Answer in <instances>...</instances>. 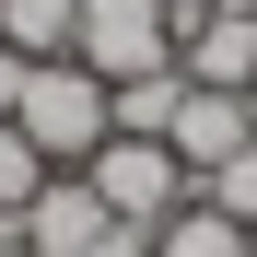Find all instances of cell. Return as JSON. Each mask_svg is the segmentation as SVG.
<instances>
[{
  "instance_id": "1",
  "label": "cell",
  "mask_w": 257,
  "mask_h": 257,
  "mask_svg": "<svg viewBox=\"0 0 257 257\" xmlns=\"http://www.w3.org/2000/svg\"><path fill=\"white\" fill-rule=\"evenodd\" d=\"M12 128H24V141L70 176V164H94V152H105V82L82 70V59H35V70H24Z\"/></svg>"
},
{
  "instance_id": "2",
  "label": "cell",
  "mask_w": 257,
  "mask_h": 257,
  "mask_svg": "<svg viewBox=\"0 0 257 257\" xmlns=\"http://www.w3.org/2000/svg\"><path fill=\"white\" fill-rule=\"evenodd\" d=\"M70 176L94 187V199L117 210V222H141V234H152V222H176V210L199 199V176H187V164L164 152V141H105L94 164H70Z\"/></svg>"
},
{
  "instance_id": "12",
  "label": "cell",
  "mask_w": 257,
  "mask_h": 257,
  "mask_svg": "<svg viewBox=\"0 0 257 257\" xmlns=\"http://www.w3.org/2000/svg\"><path fill=\"white\" fill-rule=\"evenodd\" d=\"M0 257H24V210H0Z\"/></svg>"
},
{
  "instance_id": "7",
  "label": "cell",
  "mask_w": 257,
  "mask_h": 257,
  "mask_svg": "<svg viewBox=\"0 0 257 257\" xmlns=\"http://www.w3.org/2000/svg\"><path fill=\"white\" fill-rule=\"evenodd\" d=\"M82 35V0H0V47L12 59H70Z\"/></svg>"
},
{
  "instance_id": "4",
  "label": "cell",
  "mask_w": 257,
  "mask_h": 257,
  "mask_svg": "<svg viewBox=\"0 0 257 257\" xmlns=\"http://www.w3.org/2000/svg\"><path fill=\"white\" fill-rule=\"evenodd\" d=\"M70 59L94 82H141V70H176V24L152 12V0H82V35Z\"/></svg>"
},
{
  "instance_id": "10",
  "label": "cell",
  "mask_w": 257,
  "mask_h": 257,
  "mask_svg": "<svg viewBox=\"0 0 257 257\" xmlns=\"http://www.w3.org/2000/svg\"><path fill=\"white\" fill-rule=\"evenodd\" d=\"M47 176H59V164H47V152H35V141H24V128H0V210H24V199H35V187H47Z\"/></svg>"
},
{
  "instance_id": "15",
  "label": "cell",
  "mask_w": 257,
  "mask_h": 257,
  "mask_svg": "<svg viewBox=\"0 0 257 257\" xmlns=\"http://www.w3.org/2000/svg\"><path fill=\"white\" fill-rule=\"evenodd\" d=\"M24 257H35V245H24Z\"/></svg>"
},
{
  "instance_id": "5",
  "label": "cell",
  "mask_w": 257,
  "mask_h": 257,
  "mask_svg": "<svg viewBox=\"0 0 257 257\" xmlns=\"http://www.w3.org/2000/svg\"><path fill=\"white\" fill-rule=\"evenodd\" d=\"M176 70L210 82V94H257V0H210L176 35Z\"/></svg>"
},
{
  "instance_id": "11",
  "label": "cell",
  "mask_w": 257,
  "mask_h": 257,
  "mask_svg": "<svg viewBox=\"0 0 257 257\" xmlns=\"http://www.w3.org/2000/svg\"><path fill=\"white\" fill-rule=\"evenodd\" d=\"M24 70H35V59H12V47H0V128H12V105H24Z\"/></svg>"
},
{
  "instance_id": "6",
  "label": "cell",
  "mask_w": 257,
  "mask_h": 257,
  "mask_svg": "<svg viewBox=\"0 0 257 257\" xmlns=\"http://www.w3.org/2000/svg\"><path fill=\"white\" fill-rule=\"evenodd\" d=\"M164 152H176L187 176L234 164V152H245V94H210V82H187V94H176V128H164Z\"/></svg>"
},
{
  "instance_id": "3",
  "label": "cell",
  "mask_w": 257,
  "mask_h": 257,
  "mask_svg": "<svg viewBox=\"0 0 257 257\" xmlns=\"http://www.w3.org/2000/svg\"><path fill=\"white\" fill-rule=\"evenodd\" d=\"M24 245H35V257H152V234L117 222L82 176H47V187L24 199Z\"/></svg>"
},
{
  "instance_id": "9",
  "label": "cell",
  "mask_w": 257,
  "mask_h": 257,
  "mask_svg": "<svg viewBox=\"0 0 257 257\" xmlns=\"http://www.w3.org/2000/svg\"><path fill=\"white\" fill-rule=\"evenodd\" d=\"M199 199L222 210V222H245V234H257V141H245L234 164H210V176H199Z\"/></svg>"
},
{
  "instance_id": "14",
  "label": "cell",
  "mask_w": 257,
  "mask_h": 257,
  "mask_svg": "<svg viewBox=\"0 0 257 257\" xmlns=\"http://www.w3.org/2000/svg\"><path fill=\"white\" fill-rule=\"evenodd\" d=\"M245 257H257V234H245Z\"/></svg>"
},
{
  "instance_id": "13",
  "label": "cell",
  "mask_w": 257,
  "mask_h": 257,
  "mask_svg": "<svg viewBox=\"0 0 257 257\" xmlns=\"http://www.w3.org/2000/svg\"><path fill=\"white\" fill-rule=\"evenodd\" d=\"M245 141H257V94H245Z\"/></svg>"
},
{
  "instance_id": "8",
  "label": "cell",
  "mask_w": 257,
  "mask_h": 257,
  "mask_svg": "<svg viewBox=\"0 0 257 257\" xmlns=\"http://www.w3.org/2000/svg\"><path fill=\"white\" fill-rule=\"evenodd\" d=\"M152 257H245V222H222L210 199H187L176 222H152Z\"/></svg>"
}]
</instances>
